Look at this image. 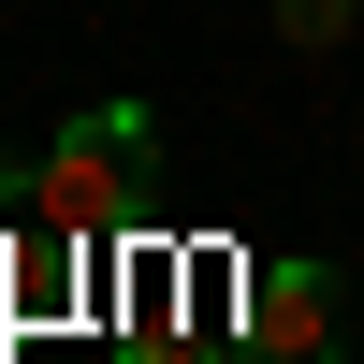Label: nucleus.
<instances>
[{
  "instance_id": "nucleus-1",
  "label": "nucleus",
  "mask_w": 364,
  "mask_h": 364,
  "mask_svg": "<svg viewBox=\"0 0 364 364\" xmlns=\"http://www.w3.org/2000/svg\"><path fill=\"white\" fill-rule=\"evenodd\" d=\"M132 146H146V117H132V102L73 117V132L44 146V175H29V204H44V233H73V248H102V233L132 219Z\"/></svg>"
},
{
  "instance_id": "nucleus-2",
  "label": "nucleus",
  "mask_w": 364,
  "mask_h": 364,
  "mask_svg": "<svg viewBox=\"0 0 364 364\" xmlns=\"http://www.w3.org/2000/svg\"><path fill=\"white\" fill-rule=\"evenodd\" d=\"M233 336L262 364H321L336 350V262H248L233 277Z\"/></svg>"
},
{
  "instance_id": "nucleus-3",
  "label": "nucleus",
  "mask_w": 364,
  "mask_h": 364,
  "mask_svg": "<svg viewBox=\"0 0 364 364\" xmlns=\"http://www.w3.org/2000/svg\"><path fill=\"white\" fill-rule=\"evenodd\" d=\"M350 15H364V0H277V29H291L306 58H321V44H350Z\"/></svg>"
}]
</instances>
